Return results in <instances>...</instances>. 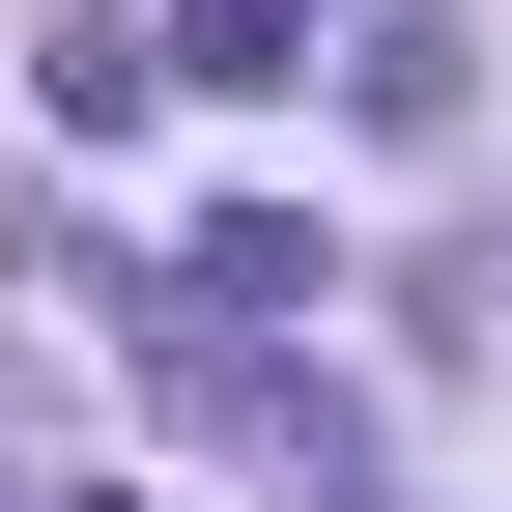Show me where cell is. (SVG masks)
Masks as SVG:
<instances>
[{
	"label": "cell",
	"instance_id": "6da1fadb",
	"mask_svg": "<svg viewBox=\"0 0 512 512\" xmlns=\"http://www.w3.org/2000/svg\"><path fill=\"white\" fill-rule=\"evenodd\" d=\"M313 285H342V256H313V200H228L200 256H171V313H200V342H285Z\"/></svg>",
	"mask_w": 512,
	"mask_h": 512
},
{
	"label": "cell",
	"instance_id": "7a4b0ae2",
	"mask_svg": "<svg viewBox=\"0 0 512 512\" xmlns=\"http://www.w3.org/2000/svg\"><path fill=\"white\" fill-rule=\"evenodd\" d=\"M171 86H313V0H171Z\"/></svg>",
	"mask_w": 512,
	"mask_h": 512
},
{
	"label": "cell",
	"instance_id": "3957f363",
	"mask_svg": "<svg viewBox=\"0 0 512 512\" xmlns=\"http://www.w3.org/2000/svg\"><path fill=\"white\" fill-rule=\"evenodd\" d=\"M57 512H114V484H57Z\"/></svg>",
	"mask_w": 512,
	"mask_h": 512
}]
</instances>
